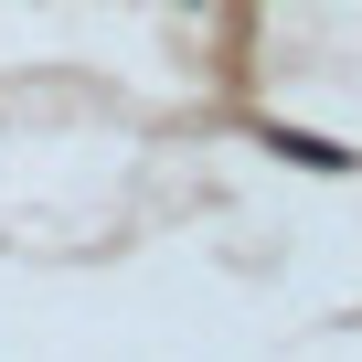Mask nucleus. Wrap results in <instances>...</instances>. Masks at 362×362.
Wrapping results in <instances>:
<instances>
[{
	"label": "nucleus",
	"mask_w": 362,
	"mask_h": 362,
	"mask_svg": "<svg viewBox=\"0 0 362 362\" xmlns=\"http://www.w3.org/2000/svg\"><path fill=\"white\" fill-rule=\"evenodd\" d=\"M267 149H277V160H298V170H362L341 139H309V128H267Z\"/></svg>",
	"instance_id": "1"
}]
</instances>
